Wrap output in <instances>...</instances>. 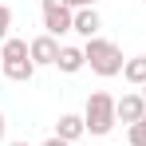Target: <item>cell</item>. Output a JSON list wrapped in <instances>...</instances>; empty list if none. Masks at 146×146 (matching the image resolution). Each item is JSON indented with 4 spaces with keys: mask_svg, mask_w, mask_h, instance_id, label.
<instances>
[{
    "mask_svg": "<svg viewBox=\"0 0 146 146\" xmlns=\"http://www.w3.org/2000/svg\"><path fill=\"white\" fill-rule=\"evenodd\" d=\"M28 48H32V63H36V67H55V59H59V51H63V48H59V40L48 36V32L36 36Z\"/></svg>",
    "mask_w": 146,
    "mask_h": 146,
    "instance_id": "5",
    "label": "cell"
},
{
    "mask_svg": "<svg viewBox=\"0 0 146 146\" xmlns=\"http://www.w3.org/2000/svg\"><path fill=\"white\" fill-rule=\"evenodd\" d=\"M142 99H146V87H142Z\"/></svg>",
    "mask_w": 146,
    "mask_h": 146,
    "instance_id": "18",
    "label": "cell"
},
{
    "mask_svg": "<svg viewBox=\"0 0 146 146\" xmlns=\"http://www.w3.org/2000/svg\"><path fill=\"white\" fill-rule=\"evenodd\" d=\"M83 55H87V67L95 75H103V79H111V75H122V51L119 44H111V40H87V48H83Z\"/></svg>",
    "mask_w": 146,
    "mask_h": 146,
    "instance_id": "3",
    "label": "cell"
},
{
    "mask_svg": "<svg viewBox=\"0 0 146 146\" xmlns=\"http://www.w3.org/2000/svg\"><path fill=\"white\" fill-rule=\"evenodd\" d=\"M126 130H130V134H126V146H146V115L134 122V126H126Z\"/></svg>",
    "mask_w": 146,
    "mask_h": 146,
    "instance_id": "11",
    "label": "cell"
},
{
    "mask_svg": "<svg viewBox=\"0 0 146 146\" xmlns=\"http://www.w3.org/2000/svg\"><path fill=\"white\" fill-rule=\"evenodd\" d=\"M99 28H103V20H99L95 8H79V12H75V28H71V32H79L83 40H95Z\"/></svg>",
    "mask_w": 146,
    "mask_h": 146,
    "instance_id": "8",
    "label": "cell"
},
{
    "mask_svg": "<svg viewBox=\"0 0 146 146\" xmlns=\"http://www.w3.org/2000/svg\"><path fill=\"white\" fill-rule=\"evenodd\" d=\"M115 103H119V99H115V95H107V91H91V95H87V107H83L87 134L103 138V134H111V130H115V122H119V115H115Z\"/></svg>",
    "mask_w": 146,
    "mask_h": 146,
    "instance_id": "1",
    "label": "cell"
},
{
    "mask_svg": "<svg viewBox=\"0 0 146 146\" xmlns=\"http://www.w3.org/2000/svg\"><path fill=\"white\" fill-rule=\"evenodd\" d=\"M0 59H4V71L12 83H28L32 75H36V63H32V48H28V40H16V36H8L4 44H0Z\"/></svg>",
    "mask_w": 146,
    "mask_h": 146,
    "instance_id": "2",
    "label": "cell"
},
{
    "mask_svg": "<svg viewBox=\"0 0 146 146\" xmlns=\"http://www.w3.org/2000/svg\"><path fill=\"white\" fill-rule=\"evenodd\" d=\"M0 71H4V59H0Z\"/></svg>",
    "mask_w": 146,
    "mask_h": 146,
    "instance_id": "17",
    "label": "cell"
},
{
    "mask_svg": "<svg viewBox=\"0 0 146 146\" xmlns=\"http://www.w3.org/2000/svg\"><path fill=\"white\" fill-rule=\"evenodd\" d=\"M83 134H87L83 115H59V122H55V138H63V142H79Z\"/></svg>",
    "mask_w": 146,
    "mask_h": 146,
    "instance_id": "7",
    "label": "cell"
},
{
    "mask_svg": "<svg viewBox=\"0 0 146 146\" xmlns=\"http://www.w3.org/2000/svg\"><path fill=\"white\" fill-rule=\"evenodd\" d=\"M122 79L134 83V87H146V55H134L122 63Z\"/></svg>",
    "mask_w": 146,
    "mask_h": 146,
    "instance_id": "10",
    "label": "cell"
},
{
    "mask_svg": "<svg viewBox=\"0 0 146 146\" xmlns=\"http://www.w3.org/2000/svg\"><path fill=\"white\" fill-rule=\"evenodd\" d=\"M8 32H12V8H8V4H0V44L8 40Z\"/></svg>",
    "mask_w": 146,
    "mask_h": 146,
    "instance_id": "12",
    "label": "cell"
},
{
    "mask_svg": "<svg viewBox=\"0 0 146 146\" xmlns=\"http://www.w3.org/2000/svg\"><path fill=\"white\" fill-rule=\"evenodd\" d=\"M63 4H67V8H71V12H79V8H95L99 0H63Z\"/></svg>",
    "mask_w": 146,
    "mask_h": 146,
    "instance_id": "13",
    "label": "cell"
},
{
    "mask_svg": "<svg viewBox=\"0 0 146 146\" xmlns=\"http://www.w3.org/2000/svg\"><path fill=\"white\" fill-rule=\"evenodd\" d=\"M4 126H8V119H4V111H0V142H4Z\"/></svg>",
    "mask_w": 146,
    "mask_h": 146,
    "instance_id": "15",
    "label": "cell"
},
{
    "mask_svg": "<svg viewBox=\"0 0 146 146\" xmlns=\"http://www.w3.org/2000/svg\"><path fill=\"white\" fill-rule=\"evenodd\" d=\"M115 115H119V122H126V126H134V122L146 115V99L138 95V91H130V95H122L119 103H115Z\"/></svg>",
    "mask_w": 146,
    "mask_h": 146,
    "instance_id": "6",
    "label": "cell"
},
{
    "mask_svg": "<svg viewBox=\"0 0 146 146\" xmlns=\"http://www.w3.org/2000/svg\"><path fill=\"white\" fill-rule=\"evenodd\" d=\"M8 146H28V142H8Z\"/></svg>",
    "mask_w": 146,
    "mask_h": 146,
    "instance_id": "16",
    "label": "cell"
},
{
    "mask_svg": "<svg viewBox=\"0 0 146 146\" xmlns=\"http://www.w3.org/2000/svg\"><path fill=\"white\" fill-rule=\"evenodd\" d=\"M55 67H59L63 75L83 71V67H87V55H83V48H63V51H59V59H55Z\"/></svg>",
    "mask_w": 146,
    "mask_h": 146,
    "instance_id": "9",
    "label": "cell"
},
{
    "mask_svg": "<svg viewBox=\"0 0 146 146\" xmlns=\"http://www.w3.org/2000/svg\"><path fill=\"white\" fill-rule=\"evenodd\" d=\"M44 146H71V142H63V138H55V134H51V138H48Z\"/></svg>",
    "mask_w": 146,
    "mask_h": 146,
    "instance_id": "14",
    "label": "cell"
},
{
    "mask_svg": "<svg viewBox=\"0 0 146 146\" xmlns=\"http://www.w3.org/2000/svg\"><path fill=\"white\" fill-rule=\"evenodd\" d=\"M44 28H48V36H67L75 28V12L67 8V4H51V8H44Z\"/></svg>",
    "mask_w": 146,
    "mask_h": 146,
    "instance_id": "4",
    "label": "cell"
}]
</instances>
